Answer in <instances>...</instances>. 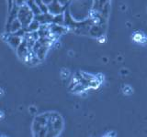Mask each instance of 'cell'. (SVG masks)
Returning a JSON list of instances; mask_svg holds the SVG:
<instances>
[{
  "label": "cell",
  "instance_id": "cell-1",
  "mask_svg": "<svg viewBox=\"0 0 147 137\" xmlns=\"http://www.w3.org/2000/svg\"><path fill=\"white\" fill-rule=\"evenodd\" d=\"M132 40L135 41L137 43L144 44L146 42V38H145V36L142 33H135L132 36Z\"/></svg>",
  "mask_w": 147,
  "mask_h": 137
}]
</instances>
